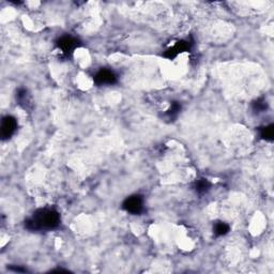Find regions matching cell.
<instances>
[{
	"mask_svg": "<svg viewBox=\"0 0 274 274\" xmlns=\"http://www.w3.org/2000/svg\"><path fill=\"white\" fill-rule=\"evenodd\" d=\"M60 214L54 208H41L26 220L25 227L31 231H49L60 225Z\"/></svg>",
	"mask_w": 274,
	"mask_h": 274,
	"instance_id": "cell-1",
	"label": "cell"
},
{
	"mask_svg": "<svg viewBox=\"0 0 274 274\" xmlns=\"http://www.w3.org/2000/svg\"><path fill=\"white\" fill-rule=\"evenodd\" d=\"M17 101L18 105L25 110H29L33 108V101L27 89L19 88L17 92Z\"/></svg>",
	"mask_w": 274,
	"mask_h": 274,
	"instance_id": "cell-7",
	"label": "cell"
},
{
	"mask_svg": "<svg viewBox=\"0 0 274 274\" xmlns=\"http://www.w3.org/2000/svg\"><path fill=\"white\" fill-rule=\"evenodd\" d=\"M230 231V226L225 222H217L213 226V233L218 237L227 235Z\"/></svg>",
	"mask_w": 274,
	"mask_h": 274,
	"instance_id": "cell-11",
	"label": "cell"
},
{
	"mask_svg": "<svg viewBox=\"0 0 274 274\" xmlns=\"http://www.w3.org/2000/svg\"><path fill=\"white\" fill-rule=\"evenodd\" d=\"M274 136V125L270 124L267 126H263L260 130V137L265 140H273Z\"/></svg>",
	"mask_w": 274,
	"mask_h": 274,
	"instance_id": "cell-12",
	"label": "cell"
},
{
	"mask_svg": "<svg viewBox=\"0 0 274 274\" xmlns=\"http://www.w3.org/2000/svg\"><path fill=\"white\" fill-rule=\"evenodd\" d=\"M210 188H211V183L206 178H199L194 182V189L198 195H204L208 193Z\"/></svg>",
	"mask_w": 274,
	"mask_h": 274,
	"instance_id": "cell-8",
	"label": "cell"
},
{
	"mask_svg": "<svg viewBox=\"0 0 274 274\" xmlns=\"http://www.w3.org/2000/svg\"><path fill=\"white\" fill-rule=\"evenodd\" d=\"M80 44H81L80 40L72 35H63L56 42L57 49L61 51L62 55L65 56H70L71 54H73V51L80 46Z\"/></svg>",
	"mask_w": 274,
	"mask_h": 274,
	"instance_id": "cell-3",
	"label": "cell"
},
{
	"mask_svg": "<svg viewBox=\"0 0 274 274\" xmlns=\"http://www.w3.org/2000/svg\"><path fill=\"white\" fill-rule=\"evenodd\" d=\"M122 208L126 212L131 214L138 215L144 211L145 209V200L141 195H132L130 197H126L122 204Z\"/></svg>",
	"mask_w": 274,
	"mask_h": 274,
	"instance_id": "cell-2",
	"label": "cell"
},
{
	"mask_svg": "<svg viewBox=\"0 0 274 274\" xmlns=\"http://www.w3.org/2000/svg\"><path fill=\"white\" fill-rule=\"evenodd\" d=\"M181 112V104L179 102H172L171 104L170 108H168L165 114H164V118L168 121H173L175 119L178 118L179 114Z\"/></svg>",
	"mask_w": 274,
	"mask_h": 274,
	"instance_id": "cell-9",
	"label": "cell"
},
{
	"mask_svg": "<svg viewBox=\"0 0 274 274\" xmlns=\"http://www.w3.org/2000/svg\"><path fill=\"white\" fill-rule=\"evenodd\" d=\"M193 46V42H191L189 40H180L176 42L175 45L171 46L165 52H164V57L168 58V59H173L177 56H179L180 54L184 51H188L192 49Z\"/></svg>",
	"mask_w": 274,
	"mask_h": 274,
	"instance_id": "cell-6",
	"label": "cell"
},
{
	"mask_svg": "<svg viewBox=\"0 0 274 274\" xmlns=\"http://www.w3.org/2000/svg\"><path fill=\"white\" fill-rule=\"evenodd\" d=\"M17 120L13 116H6L1 121V125H0V135H1L2 139H9L15 134V132L17 130Z\"/></svg>",
	"mask_w": 274,
	"mask_h": 274,
	"instance_id": "cell-4",
	"label": "cell"
},
{
	"mask_svg": "<svg viewBox=\"0 0 274 274\" xmlns=\"http://www.w3.org/2000/svg\"><path fill=\"white\" fill-rule=\"evenodd\" d=\"M94 83L98 86H112L117 83V75L116 73L108 68H101L93 78Z\"/></svg>",
	"mask_w": 274,
	"mask_h": 274,
	"instance_id": "cell-5",
	"label": "cell"
},
{
	"mask_svg": "<svg viewBox=\"0 0 274 274\" xmlns=\"http://www.w3.org/2000/svg\"><path fill=\"white\" fill-rule=\"evenodd\" d=\"M252 108L255 114L265 113L268 109V103L263 98H259L252 103Z\"/></svg>",
	"mask_w": 274,
	"mask_h": 274,
	"instance_id": "cell-10",
	"label": "cell"
}]
</instances>
